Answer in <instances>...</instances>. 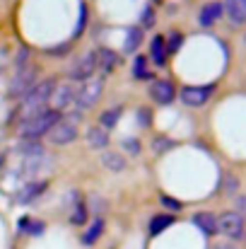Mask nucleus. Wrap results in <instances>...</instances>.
<instances>
[{"label": "nucleus", "instance_id": "2eb2a0df", "mask_svg": "<svg viewBox=\"0 0 246 249\" xmlns=\"http://www.w3.org/2000/svg\"><path fill=\"white\" fill-rule=\"evenodd\" d=\"M104 228H106V220L104 218H94L92 223H89V228L82 232V245L84 247H94L97 242H99V237L104 235Z\"/></svg>", "mask_w": 246, "mask_h": 249}, {"label": "nucleus", "instance_id": "412c9836", "mask_svg": "<svg viewBox=\"0 0 246 249\" xmlns=\"http://www.w3.org/2000/svg\"><path fill=\"white\" fill-rule=\"evenodd\" d=\"M140 44H143V29L140 27H131L128 32H126V41H123V53H135L138 49H140Z\"/></svg>", "mask_w": 246, "mask_h": 249}, {"label": "nucleus", "instance_id": "c85d7f7f", "mask_svg": "<svg viewBox=\"0 0 246 249\" xmlns=\"http://www.w3.org/2000/svg\"><path fill=\"white\" fill-rule=\"evenodd\" d=\"M89 220V211H87V206H84V201H80V203H75L73 206V213H70V225H84Z\"/></svg>", "mask_w": 246, "mask_h": 249}, {"label": "nucleus", "instance_id": "f704fd0d", "mask_svg": "<svg viewBox=\"0 0 246 249\" xmlns=\"http://www.w3.org/2000/svg\"><path fill=\"white\" fill-rule=\"evenodd\" d=\"M66 51H70V41H68V44H63V46H58V49H49L46 53H49V56H58V58H63V56H66Z\"/></svg>", "mask_w": 246, "mask_h": 249}, {"label": "nucleus", "instance_id": "1a4fd4ad", "mask_svg": "<svg viewBox=\"0 0 246 249\" xmlns=\"http://www.w3.org/2000/svg\"><path fill=\"white\" fill-rule=\"evenodd\" d=\"M150 99L155 102V104H160V107H166V104H171L174 99H176V94H179V89H176V85L171 83V80H152L150 85Z\"/></svg>", "mask_w": 246, "mask_h": 249}, {"label": "nucleus", "instance_id": "423d86ee", "mask_svg": "<svg viewBox=\"0 0 246 249\" xmlns=\"http://www.w3.org/2000/svg\"><path fill=\"white\" fill-rule=\"evenodd\" d=\"M104 97V80L101 78H92L87 83H80L75 87V104L80 109H94Z\"/></svg>", "mask_w": 246, "mask_h": 249}, {"label": "nucleus", "instance_id": "b1692460", "mask_svg": "<svg viewBox=\"0 0 246 249\" xmlns=\"http://www.w3.org/2000/svg\"><path fill=\"white\" fill-rule=\"evenodd\" d=\"M148 56H135L133 58V78L135 80H150L152 78V73L148 71Z\"/></svg>", "mask_w": 246, "mask_h": 249}, {"label": "nucleus", "instance_id": "39448f33", "mask_svg": "<svg viewBox=\"0 0 246 249\" xmlns=\"http://www.w3.org/2000/svg\"><path fill=\"white\" fill-rule=\"evenodd\" d=\"M97 73V49H87L73 61L68 71V83H87Z\"/></svg>", "mask_w": 246, "mask_h": 249}, {"label": "nucleus", "instance_id": "0eeeda50", "mask_svg": "<svg viewBox=\"0 0 246 249\" xmlns=\"http://www.w3.org/2000/svg\"><path fill=\"white\" fill-rule=\"evenodd\" d=\"M217 232H222L230 240H242L246 232V220L237 211H227L217 218Z\"/></svg>", "mask_w": 246, "mask_h": 249}, {"label": "nucleus", "instance_id": "ddd939ff", "mask_svg": "<svg viewBox=\"0 0 246 249\" xmlns=\"http://www.w3.org/2000/svg\"><path fill=\"white\" fill-rule=\"evenodd\" d=\"M101 167H104L106 172L121 174V172H126L128 160H126V155L118 153V150H104V153H101Z\"/></svg>", "mask_w": 246, "mask_h": 249}, {"label": "nucleus", "instance_id": "bb28decb", "mask_svg": "<svg viewBox=\"0 0 246 249\" xmlns=\"http://www.w3.org/2000/svg\"><path fill=\"white\" fill-rule=\"evenodd\" d=\"M84 206H87V211H94V213H97L94 218H101V213H104V211L109 208L106 198H101L99 194H89V196H87V203H84Z\"/></svg>", "mask_w": 246, "mask_h": 249}, {"label": "nucleus", "instance_id": "f8f14e48", "mask_svg": "<svg viewBox=\"0 0 246 249\" xmlns=\"http://www.w3.org/2000/svg\"><path fill=\"white\" fill-rule=\"evenodd\" d=\"M118 61H121L118 53H114L111 49H99V51H97V71L101 73V78L111 75V73L116 71Z\"/></svg>", "mask_w": 246, "mask_h": 249}, {"label": "nucleus", "instance_id": "4be33fe9", "mask_svg": "<svg viewBox=\"0 0 246 249\" xmlns=\"http://www.w3.org/2000/svg\"><path fill=\"white\" fill-rule=\"evenodd\" d=\"M174 223H176V218H174L171 213H160V215H155V218L150 220V228H148V230H150V235L155 237V235H162L164 230L171 228Z\"/></svg>", "mask_w": 246, "mask_h": 249}, {"label": "nucleus", "instance_id": "7c9ffc66", "mask_svg": "<svg viewBox=\"0 0 246 249\" xmlns=\"http://www.w3.org/2000/svg\"><path fill=\"white\" fill-rule=\"evenodd\" d=\"M152 24H155V7L148 5V7L143 10V24H140V29H150Z\"/></svg>", "mask_w": 246, "mask_h": 249}, {"label": "nucleus", "instance_id": "dca6fc26", "mask_svg": "<svg viewBox=\"0 0 246 249\" xmlns=\"http://www.w3.org/2000/svg\"><path fill=\"white\" fill-rule=\"evenodd\" d=\"M222 7H225V15L230 17L232 24H237V27L246 24V7L242 0H225Z\"/></svg>", "mask_w": 246, "mask_h": 249}, {"label": "nucleus", "instance_id": "f03ea898", "mask_svg": "<svg viewBox=\"0 0 246 249\" xmlns=\"http://www.w3.org/2000/svg\"><path fill=\"white\" fill-rule=\"evenodd\" d=\"M61 111H56V109H44L41 114H36V116H32V119H27V121H19V136L24 138V141H41L44 136H49V131L61 121Z\"/></svg>", "mask_w": 246, "mask_h": 249}, {"label": "nucleus", "instance_id": "9b49d317", "mask_svg": "<svg viewBox=\"0 0 246 249\" xmlns=\"http://www.w3.org/2000/svg\"><path fill=\"white\" fill-rule=\"evenodd\" d=\"M222 17H225V7H222V2L210 0V2H205V5L200 7L198 22H200V27H213V24L220 22Z\"/></svg>", "mask_w": 246, "mask_h": 249}, {"label": "nucleus", "instance_id": "c756f323", "mask_svg": "<svg viewBox=\"0 0 246 249\" xmlns=\"http://www.w3.org/2000/svg\"><path fill=\"white\" fill-rule=\"evenodd\" d=\"M121 148H123L128 155H133V158H138V155L143 153V143H140L138 138H123V141H121Z\"/></svg>", "mask_w": 246, "mask_h": 249}, {"label": "nucleus", "instance_id": "6ab92c4d", "mask_svg": "<svg viewBox=\"0 0 246 249\" xmlns=\"http://www.w3.org/2000/svg\"><path fill=\"white\" fill-rule=\"evenodd\" d=\"M155 66H164L166 63V46H164V36L162 34H157V36H152V41H150V56H148Z\"/></svg>", "mask_w": 246, "mask_h": 249}, {"label": "nucleus", "instance_id": "4c0bfd02", "mask_svg": "<svg viewBox=\"0 0 246 249\" xmlns=\"http://www.w3.org/2000/svg\"><path fill=\"white\" fill-rule=\"evenodd\" d=\"M237 186H239V181H237L234 177H227V189H225V191H227V194H234Z\"/></svg>", "mask_w": 246, "mask_h": 249}, {"label": "nucleus", "instance_id": "7ed1b4c3", "mask_svg": "<svg viewBox=\"0 0 246 249\" xmlns=\"http://www.w3.org/2000/svg\"><path fill=\"white\" fill-rule=\"evenodd\" d=\"M80 114H68V116H61V121L49 131V143L51 145H70L78 141L80 136Z\"/></svg>", "mask_w": 246, "mask_h": 249}, {"label": "nucleus", "instance_id": "aec40b11", "mask_svg": "<svg viewBox=\"0 0 246 249\" xmlns=\"http://www.w3.org/2000/svg\"><path fill=\"white\" fill-rule=\"evenodd\" d=\"M121 116H123V107L118 104V107H109V109H104L101 114H99V126L101 128H114L118 121H121Z\"/></svg>", "mask_w": 246, "mask_h": 249}, {"label": "nucleus", "instance_id": "5701e85b", "mask_svg": "<svg viewBox=\"0 0 246 249\" xmlns=\"http://www.w3.org/2000/svg\"><path fill=\"white\" fill-rule=\"evenodd\" d=\"M150 148H152V153H155V155H164V153H169L171 148H176V141H171L169 136L157 133V136H152V141H150Z\"/></svg>", "mask_w": 246, "mask_h": 249}, {"label": "nucleus", "instance_id": "f3484780", "mask_svg": "<svg viewBox=\"0 0 246 249\" xmlns=\"http://www.w3.org/2000/svg\"><path fill=\"white\" fill-rule=\"evenodd\" d=\"M46 186H49V181H32V184H27L24 189L17 191V203H32L36 196H41L46 191Z\"/></svg>", "mask_w": 246, "mask_h": 249}, {"label": "nucleus", "instance_id": "c9c22d12", "mask_svg": "<svg viewBox=\"0 0 246 249\" xmlns=\"http://www.w3.org/2000/svg\"><path fill=\"white\" fill-rule=\"evenodd\" d=\"M27 58H29V49L24 46V49L19 51V56L15 58V66H17V68H22V66H27Z\"/></svg>", "mask_w": 246, "mask_h": 249}, {"label": "nucleus", "instance_id": "58836bf2", "mask_svg": "<svg viewBox=\"0 0 246 249\" xmlns=\"http://www.w3.org/2000/svg\"><path fill=\"white\" fill-rule=\"evenodd\" d=\"M242 2H244V7H246V0H242Z\"/></svg>", "mask_w": 246, "mask_h": 249}, {"label": "nucleus", "instance_id": "4468645a", "mask_svg": "<svg viewBox=\"0 0 246 249\" xmlns=\"http://www.w3.org/2000/svg\"><path fill=\"white\" fill-rule=\"evenodd\" d=\"M84 138H87V145L92 150H106L109 148V131L101 128L99 124L97 126H89L87 133H84Z\"/></svg>", "mask_w": 246, "mask_h": 249}, {"label": "nucleus", "instance_id": "e433bc0d", "mask_svg": "<svg viewBox=\"0 0 246 249\" xmlns=\"http://www.w3.org/2000/svg\"><path fill=\"white\" fill-rule=\"evenodd\" d=\"M237 213L246 220V196H239V198H237Z\"/></svg>", "mask_w": 246, "mask_h": 249}, {"label": "nucleus", "instance_id": "2f4dec72", "mask_svg": "<svg viewBox=\"0 0 246 249\" xmlns=\"http://www.w3.org/2000/svg\"><path fill=\"white\" fill-rule=\"evenodd\" d=\"M160 201H162L164 208H169L171 213H179V211L183 208V203H181V201H176V198H171V196H166V194H162V198H160Z\"/></svg>", "mask_w": 246, "mask_h": 249}, {"label": "nucleus", "instance_id": "a211bd4d", "mask_svg": "<svg viewBox=\"0 0 246 249\" xmlns=\"http://www.w3.org/2000/svg\"><path fill=\"white\" fill-rule=\"evenodd\" d=\"M193 225L200 228L205 235H217V215H213L210 211H200L193 215Z\"/></svg>", "mask_w": 246, "mask_h": 249}, {"label": "nucleus", "instance_id": "72a5a7b5", "mask_svg": "<svg viewBox=\"0 0 246 249\" xmlns=\"http://www.w3.org/2000/svg\"><path fill=\"white\" fill-rule=\"evenodd\" d=\"M84 24H87V5L84 2H80V22H78V29H75V39H80L82 32H84Z\"/></svg>", "mask_w": 246, "mask_h": 249}, {"label": "nucleus", "instance_id": "473e14b6", "mask_svg": "<svg viewBox=\"0 0 246 249\" xmlns=\"http://www.w3.org/2000/svg\"><path fill=\"white\" fill-rule=\"evenodd\" d=\"M138 119H140V126H143V128H150V126H152V111H150L148 107H140V109H138Z\"/></svg>", "mask_w": 246, "mask_h": 249}, {"label": "nucleus", "instance_id": "6e6552de", "mask_svg": "<svg viewBox=\"0 0 246 249\" xmlns=\"http://www.w3.org/2000/svg\"><path fill=\"white\" fill-rule=\"evenodd\" d=\"M215 92V85H186L179 89V97L186 107H203Z\"/></svg>", "mask_w": 246, "mask_h": 249}, {"label": "nucleus", "instance_id": "a878e982", "mask_svg": "<svg viewBox=\"0 0 246 249\" xmlns=\"http://www.w3.org/2000/svg\"><path fill=\"white\" fill-rule=\"evenodd\" d=\"M19 153L27 155V158H41V155H44V145H41V141H24V138H22Z\"/></svg>", "mask_w": 246, "mask_h": 249}, {"label": "nucleus", "instance_id": "cd10ccee", "mask_svg": "<svg viewBox=\"0 0 246 249\" xmlns=\"http://www.w3.org/2000/svg\"><path fill=\"white\" fill-rule=\"evenodd\" d=\"M44 223L41 220H32L29 215H24V218H19V232H29V235H41L44 232Z\"/></svg>", "mask_w": 246, "mask_h": 249}, {"label": "nucleus", "instance_id": "393cba45", "mask_svg": "<svg viewBox=\"0 0 246 249\" xmlns=\"http://www.w3.org/2000/svg\"><path fill=\"white\" fill-rule=\"evenodd\" d=\"M181 44H183V34H181L179 29H171V32H169V36H164L166 56H174V53L181 49Z\"/></svg>", "mask_w": 246, "mask_h": 249}, {"label": "nucleus", "instance_id": "f257e3e1", "mask_svg": "<svg viewBox=\"0 0 246 249\" xmlns=\"http://www.w3.org/2000/svg\"><path fill=\"white\" fill-rule=\"evenodd\" d=\"M56 85H58L56 78H44V80H39V83L34 85V87L22 97V104H19V109H17L19 121H27V119H32V116L41 114L44 109H49Z\"/></svg>", "mask_w": 246, "mask_h": 249}, {"label": "nucleus", "instance_id": "20e7f679", "mask_svg": "<svg viewBox=\"0 0 246 249\" xmlns=\"http://www.w3.org/2000/svg\"><path fill=\"white\" fill-rule=\"evenodd\" d=\"M36 78H39V66L36 63H27V66L17 68L15 75H12V80H10V85H7V94L12 99H17V97L22 99L34 85L39 83Z\"/></svg>", "mask_w": 246, "mask_h": 249}, {"label": "nucleus", "instance_id": "9d476101", "mask_svg": "<svg viewBox=\"0 0 246 249\" xmlns=\"http://www.w3.org/2000/svg\"><path fill=\"white\" fill-rule=\"evenodd\" d=\"M73 102H75V85L73 83H58L56 89H53V97H51V104H49V107L63 114V109H66L68 104H73Z\"/></svg>", "mask_w": 246, "mask_h": 249}]
</instances>
